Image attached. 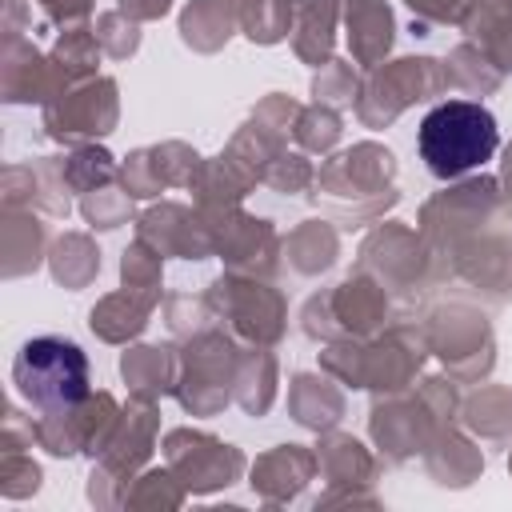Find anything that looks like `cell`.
I'll use <instances>...</instances> for the list:
<instances>
[{"mask_svg":"<svg viewBox=\"0 0 512 512\" xmlns=\"http://www.w3.org/2000/svg\"><path fill=\"white\" fill-rule=\"evenodd\" d=\"M12 380L36 408H76L88 396V356L64 336H36L16 352Z\"/></svg>","mask_w":512,"mask_h":512,"instance_id":"cell-2","label":"cell"},{"mask_svg":"<svg viewBox=\"0 0 512 512\" xmlns=\"http://www.w3.org/2000/svg\"><path fill=\"white\" fill-rule=\"evenodd\" d=\"M416 144H420V160L428 164L432 176L456 180V176L480 168L484 160H492V152L500 144V128L484 104L444 100L432 112H424Z\"/></svg>","mask_w":512,"mask_h":512,"instance_id":"cell-1","label":"cell"}]
</instances>
